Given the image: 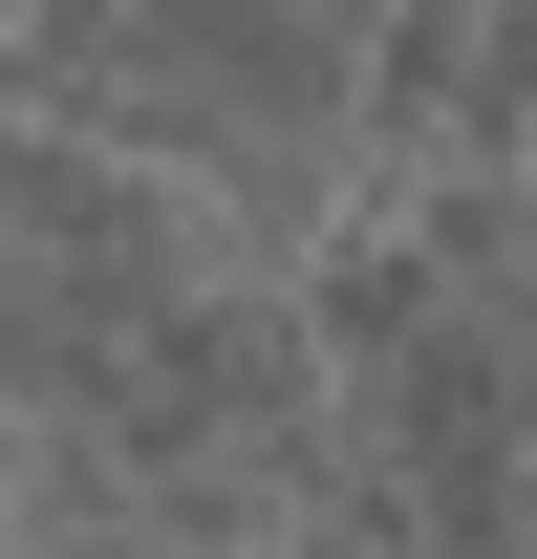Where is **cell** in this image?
I'll use <instances>...</instances> for the list:
<instances>
[{
    "label": "cell",
    "mask_w": 537,
    "mask_h": 559,
    "mask_svg": "<svg viewBox=\"0 0 537 559\" xmlns=\"http://www.w3.org/2000/svg\"><path fill=\"white\" fill-rule=\"evenodd\" d=\"M344 22L366 0H22V44H0V108H44V130H108L151 173H194L237 237H301L323 215V151H344Z\"/></svg>",
    "instance_id": "6da1fadb"
}]
</instances>
